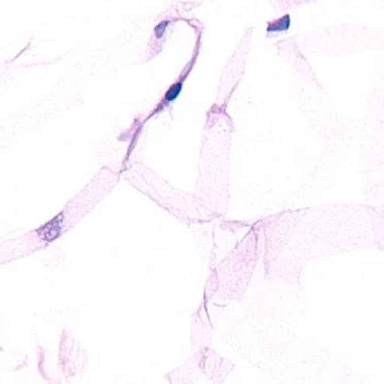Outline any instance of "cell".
Listing matches in <instances>:
<instances>
[{"mask_svg":"<svg viewBox=\"0 0 384 384\" xmlns=\"http://www.w3.org/2000/svg\"><path fill=\"white\" fill-rule=\"evenodd\" d=\"M62 226H63V215L60 214V215H57L55 218L50 220L49 223L45 224L44 226H42V227L38 230V234L40 235V237L42 239L51 241L59 237V235L61 234V230H62Z\"/></svg>","mask_w":384,"mask_h":384,"instance_id":"1","label":"cell"},{"mask_svg":"<svg viewBox=\"0 0 384 384\" xmlns=\"http://www.w3.org/2000/svg\"><path fill=\"white\" fill-rule=\"evenodd\" d=\"M291 25L290 16L286 15L285 17L275 20L274 23H271L267 27V33H280V31L288 30Z\"/></svg>","mask_w":384,"mask_h":384,"instance_id":"2","label":"cell"},{"mask_svg":"<svg viewBox=\"0 0 384 384\" xmlns=\"http://www.w3.org/2000/svg\"><path fill=\"white\" fill-rule=\"evenodd\" d=\"M182 85L183 82L182 80L178 81L177 83H174L169 90H167L165 97H164V100H163V104H169L171 102L174 101V100L178 98L179 94H180L181 90H182Z\"/></svg>","mask_w":384,"mask_h":384,"instance_id":"3","label":"cell"},{"mask_svg":"<svg viewBox=\"0 0 384 384\" xmlns=\"http://www.w3.org/2000/svg\"><path fill=\"white\" fill-rule=\"evenodd\" d=\"M167 26H169V22H162V23H160L159 25L156 26L154 31H155V36H156L157 39H161L162 36L164 35L165 30L167 28Z\"/></svg>","mask_w":384,"mask_h":384,"instance_id":"4","label":"cell"}]
</instances>
